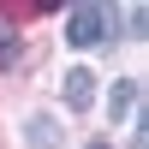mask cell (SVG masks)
Wrapping results in <instances>:
<instances>
[{"instance_id": "1", "label": "cell", "mask_w": 149, "mask_h": 149, "mask_svg": "<svg viewBox=\"0 0 149 149\" xmlns=\"http://www.w3.org/2000/svg\"><path fill=\"white\" fill-rule=\"evenodd\" d=\"M66 42L72 48H107L113 42V12L107 6H78L66 18Z\"/></svg>"}, {"instance_id": "3", "label": "cell", "mask_w": 149, "mask_h": 149, "mask_svg": "<svg viewBox=\"0 0 149 149\" xmlns=\"http://www.w3.org/2000/svg\"><path fill=\"white\" fill-rule=\"evenodd\" d=\"M54 143H60V131L48 119H30V149H54Z\"/></svg>"}, {"instance_id": "4", "label": "cell", "mask_w": 149, "mask_h": 149, "mask_svg": "<svg viewBox=\"0 0 149 149\" xmlns=\"http://www.w3.org/2000/svg\"><path fill=\"white\" fill-rule=\"evenodd\" d=\"M131 102H137V84L119 78V84H113V113H131Z\"/></svg>"}, {"instance_id": "6", "label": "cell", "mask_w": 149, "mask_h": 149, "mask_svg": "<svg viewBox=\"0 0 149 149\" xmlns=\"http://www.w3.org/2000/svg\"><path fill=\"white\" fill-rule=\"evenodd\" d=\"M90 149H107V143H90Z\"/></svg>"}, {"instance_id": "2", "label": "cell", "mask_w": 149, "mask_h": 149, "mask_svg": "<svg viewBox=\"0 0 149 149\" xmlns=\"http://www.w3.org/2000/svg\"><path fill=\"white\" fill-rule=\"evenodd\" d=\"M90 102H95V78H90V72H72V78H66V107L84 113Z\"/></svg>"}, {"instance_id": "5", "label": "cell", "mask_w": 149, "mask_h": 149, "mask_svg": "<svg viewBox=\"0 0 149 149\" xmlns=\"http://www.w3.org/2000/svg\"><path fill=\"white\" fill-rule=\"evenodd\" d=\"M12 60H18V36L0 24V66H12Z\"/></svg>"}]
</instances>
